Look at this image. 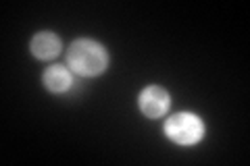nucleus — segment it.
Instances as JSON below:
<instances>
[{
  "label": "nucleus",
  "mask_w": 250,
  "mask_h": 166,
  "mask_svg": "<svg viewBox=\"0 0 250 166\" xmlns=\"http://www.w3.org/2000/svg\"><path fill=\"white\" fill-rule=\"evenodd\" d=\"M61 37L52 31H40L31 37L29 50L38 60H52L61 54Z\"/></svg>",
  "instance_id": "39448f33"
},
{
  "label": "nucleus",
  "mask_w": 250,
  "mask_h": 166,
  "mask_svg": "<svg viewBox=\"0 0 250 166\" xmlns=\"http://www.w3.org/2000/svg\"><path fill=\"white\" fill-rule=\"evenodd\" d=\"M138 106H140V112H142L146 118H161L169 112L171 96L165 88H161V85H148V88H144L140 92Z\"/></svg>",
  "instance_id": "7ed1b4c3"
},
{
  "label": "nucleus",
  "mask_w": 250,
  "mask_h": 166,
  "mask_svg": "<svg viewBox=\"0 0 250 166\" xmlns=\"http://www.w3.org/2000/svg\"><path fill=\"white\" fill-rule=\"evenodd\" d=\"M42 83H44V88L52 93H67L75 83L73 71L69 67H62V65H50V67H46V71L42 73Z\"/></svg>",
  "instance_id": "20e7f679"
},
{
  "label": "nucleus",
  "mask_w": 250,
  "mask_h": 166,
  "mask_svg": "<svg viewBox=\"0 0 250 166\" xmlns=\"http://www.w3.org/2000/svg\"><path fill=\"white\" fill-rule=\"evenodd\" d=\"M205 133H207L205 121L194 112H175L165 121V135L171 141H175L177 146L184 148L196 146L205 137Z\"/></svg>",
  "instance_id": "f03ea898"
},
{
  "label": "nucleus",
  "mask_w": 250,
  "mask_h": 166,
  "mask_svg": "<svg viewBox=\"0 0 250 166\" xmlns=\"http://www.w3.org/2000/svg\"><path fill=\"white\" fill-rule=\"evenodd\" d=\"M108 62H111L108 50L96 39L80 37L67 50V67L82 77L103 75L108 69Z\"/></svg>",
  "instance_id": "f257e3e1"
}]
</instances>
